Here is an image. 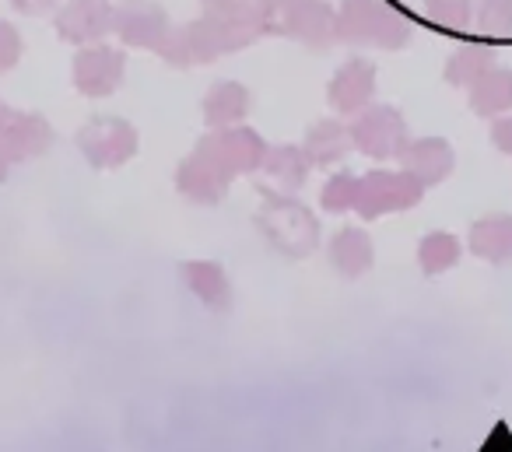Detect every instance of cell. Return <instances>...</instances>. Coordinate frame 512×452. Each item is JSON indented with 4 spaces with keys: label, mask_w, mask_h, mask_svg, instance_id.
I'll list each match as a JSON object with an SVG mask.
<instances>
[{
    "label": "cell",
    "mask_w": 512,
    "mask_h": 452,
    "mask_svg": "<svg viewBox=\"0 0 512 452\" xmlns=\"http://www.w3.org/2000/svg\"><path fill=\"white\" fill-rule=\"evenodd\" d=\"M337 39L351 46L400 50L411 43V18L390 0H344L337 11Z\"/></svg>",
    "instance_id": "obj_1"
},
{
    "label": "cell",
    "mask_w": 512,
    "mask_h": 452,
    "mask_svg": "<svg viewBox=\"0 0 512 452\" xmlns=\"http://www.w3.org/2000/svg\"><path fill=\"white\" fill-rule=\"evenodd\" d=\"M256 228L267 235L278 253L302 260L316 249L320 242V221L313 218L309 207H302L299 200L285 197V193H274L264 186V207L256 214Z\"/></svg>",
    "instance_id": "obj_2"
},
{
    "label": "cell",
    "mask_w": 512,
    "mask_h": 452,
    "mask_svg": "<svg viewBox=\"0 0 512 452\" xmlns=\"http://www.w3.org/2000/svg\"><path fill=\"white\" fill-rule=\"evenodd\" d=\"M264 32L292 36L313 50H327L337 39V11L327 0H267Z\"/></svg>",
    "instance_id": "obj_3"
},
{
    "label": "cell",
    "mask_w": 512,
    "mask_h": 452,
    "mask_svg": "<svg viewBox=\"0 0 512 452\" xmlns=\"http://www.w3.org/2000/svg\"><path fill=\"white\" fill-rule=\"evenodd\" d=\"M425 186L418 183L407 172H369V176H358V197H355V211L365 221H376L383 214L393 211H411L421 200Z\"/></svg>",
    "instance_id": "obj_4"
},
{
    "label": "cell",
    "mask_w": 512,
    "mask_h": 452,
    "mask_svg": "<svg viewBox=\"0 0 512 452\" xmlns=\"http://www.w3.org/2000/svg\"><path fill=\"white\" fill-rule=\"evenodd\" d=\"M78 148L95 169H120L137 155V130L120 116H95L78 130Z\"/></svg>",
    "instance_id": "obj_5"
},
{
    "label": "cell",
    "mask_w": 512,
    "mask_h": 452,
    "mask_svg": "<svg viewBox=\"0 0 512 452\" xmlns=\"http://www.w3.org/2000/svg\"><path fill=\"white\" fill-rule=\"evenodd\" d=\"M260 32L249 29L242 22H232V18H221V15H207L190 22L183 29L186 39V50H190V64H211V60L225 57V53L235 50H246L249 43H256Z\"/></svg>",
    "instance_id": "obj_6"
},
{
    "label": "cell",
    "mask_w": 512,
    "mask_h": 452,
    "mask_svg": "<svg viewBox=\"0 0 512 452\" xmlns=\"http://www.w3.org/2000/svg\"><path fill=\"white\" fill-rule=\"evenodd\" d=\"M197 151L204 158H211L221 172L228 176H239V172H256L264 169V158H267V144L264 137L256 134L249 127H228V130H211L204 141L197 144Z\"/></svg>",
    "instance_id": "obj_7"
},
{
    "label": "cell",
    "mask_w": 512,
    "mask_h": 452,
    "mask_svg": "<svg viewBox=\"0 0 512 452\" xmlns=\"http://www.w3.org/2000/svg\"><path fill=\"white\" fill-rule=\"evenodd\" d=\"M351 144L369 158H400L407 148V123L393 106H369L351 123Z\"/></svg>",
    "instance_id": "obj_8"
},
{
    "label": "cell",
    "mask_w": 512,
    "mask_h": 452,
    "mask_svg": "<svg viewBox=\"0 0 512 452\" xmlns=\"http://www.w3.org/2000/svg\"><path fill=\"white\" fill-rule=\"evenodd\" d=\"M113 32L134 50H158L172 32V22L155 0H116Z\"/></svg>",
    "instance_id": "obj_9"
},
{
    "label": "cell",
    "mask_w": 512,
    "mask_h": 452,
    "mask_svg": "<svg viewBox=\"0 0 512 452\" xmlns=\"http://www.w3.org/2000/svg\"><path fill=\"white\" fill-rule=\"evenodd\" d=\"M113 22V0H67L57 11V36L74 46H95L106 36H113Z\"/></svg>",
    "instance_id": "obj_10"
},
{
    "label": "cell",
    "mask_w": 512,
    "mask_h": 452,
    "mask_svg": "<svg viewBox=\"0 0 512 452\" xmlns=\"http://www.w3.org/2000/svg\"><path fill=\"white\" fill-rule=\"evenodd\" d=\"M123 71H127V57L120 50L106 43L81 46L74 57V88L88 99H102V95H113L120 88Z\"/></svg>",
    "instance_id": "obj_11"
},
{
    "label": "cell",
    "mask_w": 512,
    "mask_h": 452,
    "mask_svg": "<svg viewBox=\"0 0 512 452\" xmlns=\"http://www.w3.org/2000/svg\"><path fill=\"white\" fill-rule=\"evenodd\" d=\"M372 95H376V64L355 57L334 74L327 99H330V106H334V113L358 116L362 109H369Z\"/></svg>",
    "instance_id": "obj_12"
},
{
    "label": "cell",
    "mask_w": 512,
    "mask_h": 452,
    "mask_svg": "<svg viewBox=\"0 0 512 452\" xmlns=\"http://www.w3.org/2000/svg\"><path fill=\"white\" fill-rule=\"evenodd\" d=\"M176 186L186 200H193V204H218V200L228 193V186H232V176L221 172L211 158H204L200 151H193L190 158L179 162Z\"/></svg>",
    "instance_id": "obj_13"
},
{
    "label": "cell",
    "mask_w": 512,
    "mask_h": 452,
    "mask_svg": "<svg viewBox=\"0 0 512 452\" xmlns=\"http://www.w3.org/2000/svg\"><path fill=\"white\" fill-rule=\"evenodd\" d=\"M400 162H404L407 176H414L421 186H435L453 172L456 158L449 141H442V137H421V141H407Z\"/></svg>",
    "instance_id": "obj_14"
},
{
    "label": "cell",
    "mask_w": 512,
    "mask_h": 452,
    "mask_svg": "<svg viewBox=\"0 0 512 452\" xmlns=\"http://www.w3.org/2000/svg\"><path fill=\"white\" fill-rule=\"evenodd\" d=\"M53 144V130L50 123L39 113H22L8 123V130L0 134V155L8 162H25V158L43 155Z\"/></svg>",
    "instance_id": "obj_15"
},
{
    "label": "cell",
    "mask_w": 512,
    "mask_h": 452,
    "mask_svg": "<svg viewBox=\"0 0 512 452\" xmlns=\"http://www.w3.org/2000/svg\"><path fill=\"white\" fill-rule=\"evenodd\" d=\"M351 130L337 120H320L309 127L306 144H302V155L309 158V165H320V169H330V165L344 162L351 155Z\"/></svg>",
    "instance_id": "obj_16"
},
{
    "label": "cell",
    "mask_w": 512,
    "mask_h": 452,
    "mask_svg": "<svg viewBox=\"0 0 512 452\" xmlns=\"http://www.w3.org/2000/svg\"><path fill=\"white\" fill-rule=\"evenodd\" d=\"M249 116V92L239 81H218L204 99V123L211 130L242 127Z\"/></svg>",
    "instance_id": "obj_17"
},
{
    "label": "cell",
    "mask_w": 512,
    "mask_h": 452,
    "mask_svg": "<svg viewBox=\"0 0 512 452\" xmlns=\"http://www.w3.org/2000/svg\"><path fill=\"white\" fill-rule=\"evenodd\" d=\"M372 260H376V249H372V239L365 228L348 225L330 239V263L344 277H362L372 267Z\"/></svg>",
    "instance_id": "obj_18"
},
{
    "label": "cell",
    "mask_w": 512,
    "mask_h": 452,
    "mask_svg": "<svg viewBox=\"0 0 512 452\" xmlns=\"http://www.w3.org/2000/svg\"><path fill=\"white\" fill-rule=\"evenodd\" d=\"M470 249L488 263L512 260V214H488L470 228Z\"/></svg>",
    "instance_id": "obj_19"
},
{
    "label": "cell",
    "mask_w": 512,
    "mask_h": 452,
    "mask_svg": "<svg viewBox=\"0 0 512 452\" xmlns=\"http://www.w3.org/2000/svg\"><path fill=\"white\" fill-rule=\"evenodd\" d=\"M183 281L190 284V291L211 309H228L232 305V284L228 274L221 270V263L211 260H190L183 263Z\"/></svg>",
    "instance_id": "obj_20"
},
{
    "label": "cell",
    "mask_w": 512,
    "mask_h": 452,
    "mask_svg": "<svg viewBox=\"0 0 512 452\" xmlns=\"http://www.w3.org/2000/svg\"><path fill=\"white\" fill-rule=\"evenodd\" d=\"M470 109L477 116H502L512 109V71L491 67L484 78L470 85Z\"/></svg>",
    "instance_id": "obj_21"
},
{
    "label": "cell",
    "mask_w": 512,
    "mask_h": 452,
    "mask_svg": "<svg viewBox=\"0 0 512 452\" xmlns=\"http://www.w3.org/2000/svg\"><path fill=\"white\" fill-rule=\"evenodd\" d=\"M491 67H495V53H491L488 46H484V43H463V46H456V50L449 53L446 81L470 88L477 78H484Z\"/></svg>",
    "instance_id": "obj_22"
},
{
    "label": "cell",
    "mask_w": 512,
    "mask_h": 452,
    "mask_svg": "<svg viewBox=\"0 0 512 452\" xmlns=\"http://www.w3.org/2000/svg\"><path fill=\"white\" fill-rule=\"evenodd\" d=\"M309 158L302 155V148H271L264 158V172L281 186V190H299L309 176Z\"/></svg>",
    "instance_id": "obj_23"
},
{
    "label": "cell",
    "mask_w": 512,
    "mask_h": 452,
    "mask_svg": "<svg viewBox=\"0 0 512 452\" xmlns=\"http://www.w3.org/2000/svg\"><path fill=\"white\" fill-rule=\"evenodd\" d=\"M418 263L425 274H442V270L456 267L460 263V242L449 232H432L421 239L418 246Z\"/></svg>",
    "instance_id": "obj_24"
},
{
    "label": "cell",
    "mask_w": 512,
    "mask_h": 452,
    "mask_svg": "<svg viewBox=\"0 0 512 452\" xmlns=\"http://www.w3.org/2000/svg\"><path fill=\"white\" fill-rule=\"evenodd\" d=\"M421 18L446 32H467L474 22V0H425Z\"/></svg>",
    "instance_id": "obj_25"
},
{
    "label": "cell",
    "mask_w": 512,
    "mask_h": 452,
    "mask_svg": "<svg viewBox=\"0 0 512 452\" xmlns=\"http://www.w3.org/2000/svg\"><path fill=\"white\" fill-rule=\"evenodd\" d=\"M207 15H221L242 22L249 29H256L264 36V15H267V0H204Z\"/></svg>",
    "instance_id": "obj_26"
},
{
    "label": "cell",
    "mask_w": 512,
    "mask_h": 452,
    "mask_svg": "<svg viewBox=\"0 0 512 452\" xmlns=\"http://www.w3.org/2000/svg\"><path fill=\"white\" fill-rule=\"evenodd\" d=\"M474 25L481 36L491 39L512 36V0H477Z\"/></svg>",
    "instance_id": "obj_27"
},
{
    "label": "cell",
    "mask_w": 512,
    "mask_h": 452,
    "mask_svg": "<svg viewBox=\"0 0 512 452\" xmlns=\"http://www.w3.org/2000/svg\"><path fill=\"white\" fill-rule=\"evenodd\" d=\"M355 197H358V176L337 172V176H330L327 186H323L320 204H323V211H330V214H344V211H355Z\"/></svg>",
    "instance_id": "obj_28"
},
{
    "label": "cell",
    "mask_w": 512,
    "mask_h": 452,
    "mask_svg": "<svg viewBox=\"0 0 512 452\" xmlns=\"http://www.w3.org/2000/svg\"><path fill=\"white\" fill-rule=\"evenodd\" d=\"M18 60H22V36H18L15 25L0 22V74L11 71Z\"/></svg>",
    "instance_id": "obj_29"
},
{
    "label": "cell",
    "mask_w": 512,
    "mask_h": 452,
    "mask_svg": "<svg viewBox=\"0 0 512 452\" xmlns=\"http://www.w3.org/2000/svg\"><path fill=\"white\" fill-rule=\"evenodd\" d=\"M491 144L502 155H512V116H498L495 127H491Z\"/></svg>",
    "instance_id": "obj_30"
},
{
    "label": "cell",
    "mask_w": 512,
    "mask_h": 452,
    "mask_svg": "<svg viewBox=\"0 0 512 452\" xmlns=\"http://www.w3.org/2000/svg\"><path fill=\"white\" fill-rule=\"evenodd\" d=\"M11 8L22 15H50L53 8H60V0H11Z\"/></svg>",
    "instance_id": "obj_31"
},
{
    "label": "cell",
    "mask_w": 512,
    "mask_h": 452,
    "mask_svg": "<svg viewBox=\"0 0 512 452\" xmlns=\"http://www.w3.org/2000/svg\"><path fill=\"white\" fill-rule=\"evenodd\" d=\"M481 452H512V435L505 431V424H498V428L491 431V438L484 442Z\"/></svg>",
    "instance_id": "obj_32"
},
{
    "label": "cell",
    "mask_w": 512,
    "mask_h": 452,
    "mask_svg": "<svg viewBox=\"0 0 512 452\" xmlns=\"http://www.w3.org/2000/svg\"><path fill=\"white\" fill-rule=\"evenodd\" d=\"M15 120V113H11V109H4L0 106V134H4V130H8V123Z\"/></svg>",
    "instance_id": "obj_33"
},
{
    "label": "cell",
    "mask_w": 512,
    "mask_h": 452,
    "mask_svg": "<svg viewBox=\"0 0 512 452\" xmlns=\"http://www.w3.org/2000/svg\"><path fill=\"white\" fill-rule=\"evenodd\" d=\"M4 176H8V158L0 155V179H4Z\"/></svg>",
    "instance_id": "obj_34"
}]
</instances>
